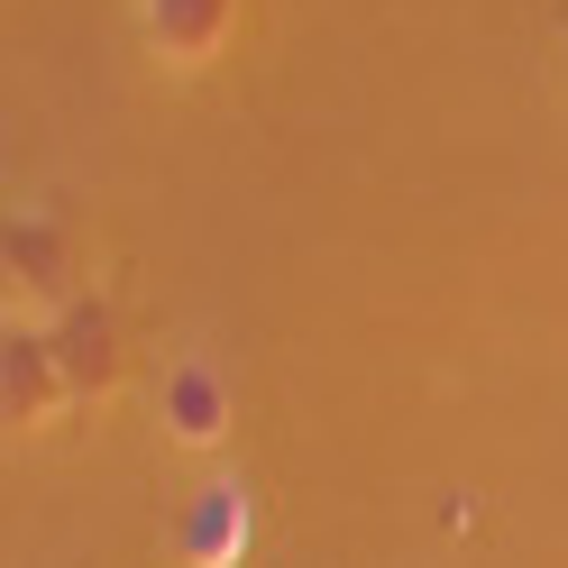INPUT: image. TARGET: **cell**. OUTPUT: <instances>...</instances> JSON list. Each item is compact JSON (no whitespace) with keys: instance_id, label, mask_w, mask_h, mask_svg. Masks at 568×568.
Listing matches in <instances>:
<instances>
[{"instance_id":"obj_4","label":"cell","mask_w":568,"mask_h":568,"mask_svg":"<svg viewBox=\"0 0 568 568\" xmlns=\"http://www.w3.org/2000/svg\"><path fill=\"white\" fill-rule=\"evenodd\" d=\"M47 348H55L64 385H74V404H111L120 385H129V322H120L111 294H92V284H83L74 303L47 312Z\"/></svg>"},{"instance_id":"obj_3","label":"cell","mask_w":568,"mask_h":568,"mask_svg":"<svg viewBox=\"0 0 568 568\" xmlns=\"http://www.w3.org/2000/svg\"><path fill=\"white\" fill-rule=\"evenodd\" d=\"M239 432V385L211 348H174L156 367V440L184 458H221Z\"/></svg>"},{"instance_id":"obj_5","label":"cell","mask_w":568,"mask_h":568,"mask_svg":"<svg viewBox=\"0 0 568 568\" xmlns=\"http://www.w3.org/2000/svg\"><path fill=\"white\" fill-rule=\"evenodd\" d=\"M64 413H74V385H64L55 348H47V322L10 312V322H0V422H10V440L55 432Z\"/></svg>"},{"instance_id":"obj_6","label":"cell","mask_w":568,"mask_h":568,"mask_svg":"<svg viewBox=\"0 0 568 568\" xmlns=\"http://www.w3.org/2000/svg\"><path fill=\"white\" fill-rule=\"evenodd\" d=\"M247 28V0H138V38L165 74H211Z\"/></svg>"},{"instance_id":"obj_2","label":"cell","mask_w":568,"mask_h":568,"mask_svg":"<svg viewBox=\"0 0 568 568\" xmlns=\"http://www.w3.org/2000/svg\"><path fill=\"white\" fill-rule=\"evenodd\" d=\"M165 550H174V568H247V550H257V486H247V468L211 458L193 495L174 505Z\"/></svg>"},{"instance_id":"obj_1","label":"cell","mask_w":568,"mask_h":568,"mask_svg":"<svg viewBox=\"0 0 568 568\" xmlns=\"http://www.w3.org/2000/svg\"><path fill=\"white\" fill-rule=\"evenodd\" d=\"M0 275H10V312L47 322L55 303L83 294V230L64 202H19L0 230Z\"/></svg>"}]
</instances>
